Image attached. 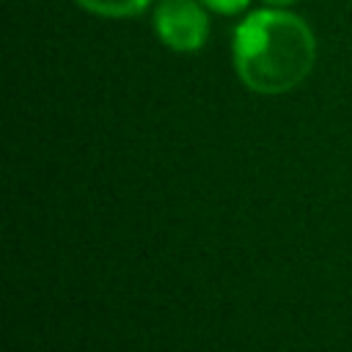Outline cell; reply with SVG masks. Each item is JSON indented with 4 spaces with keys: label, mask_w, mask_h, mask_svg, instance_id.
Returning <instances> with one entry per match:
<instances>
[{
    "label": "cell",
    "mask_w": 352,
    "mask_h": 352,
    "mask_svg": "<svg viewBox=\"0 0 352 352\" xmlns=\"http://www.w3.org/2000/svg\"><path fill=\"white\" fill-rule=\"evenodd\" d=\"M234 69L256 94H286L314 69L316 38L305 19L283 8L248 14L234 30Z\"/></svg>",
    "instance_id": "1"
},
{
    "label": "cell",
    "mask_w": 352,
    "mask_h": 352,
    "mask_svg": "<svg viewBox=\"0 0 352 352\" xmlns=\"http://www.w3.org/2000/svg\"><path fill=\"white\" fill-rule=\"evenodd\" d=\"M160 41L176 52H195L209 38V16L198 0H160L154 11Z\"/></svg>",
    "instance_id": "2"
},
{
    "label": "cell",
    "mask_w": 352,
    "mask_h": 352,
    "mask_svg": "<svg viewBox=\"0 0 352 352\" xmlns=\"http://www.w3.org/2000/svg\"><path fill=\"white\" fill-rule=\"evenodd\" d=\"M80 8L96 14V16H107V19H121V16H138L140 11L148 8L151 0H74Z\"/></svg>",
    "instance_id": "3"
},
{
    "label": "cell",
    "mask_w": 352,
    "mask_h": 352,
    "mask_svg": "<svg viewBox=\"0 0 352 352\" xmlns=\"http://www.w3.org/2000/svg\"><path fill=\"white\" fill-rule=\"evenodd\" d=\"M209 11H217V14H226V16H234V14H239V11H245L248 8V3L250 0H201Z\"/></svg>",
    "instance_id": "4"
},
{
    "label": "cell",
    "mask_w": 352,
    "mask_h": 352,
    "mask_svg": "<svg viewBox=\"0 0 352 352\" xmlns=\"http://www.w3.org/2000/svg\"><path fill=\"white\" fill-rule=\"evenodd\" d=\"M267 6H275V8H286V6H294L297 0H264Z\"/></svg>",
    "instance_id": "5"
}]
</instances>
